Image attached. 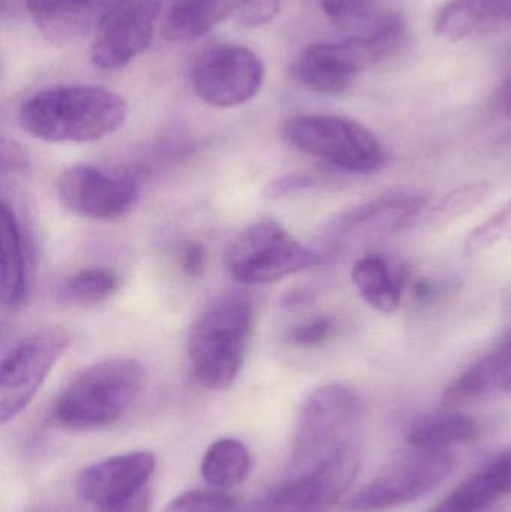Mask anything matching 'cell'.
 <instances>
[{
	"instance_id": "33",
	"label": "cell",
	"mask_w": 511,
	"mask_h": 512,
	"mask_svg": "<svg viewBox=\"0 0 511 512\" xmlns=\"http://www.w3.org/2000/svg\"><path fill=\"white\" fill-rule=\"evenodd\" d=\"M179 261L183 273L191 279H197L206 270V249L197 242L185 243Z\"/></svg>"
},
{
	"instance_id": "35",
	"label": "cell",
	"mask_w": 511,
	"mask_h": 512,
	"mask_svg": "<svg viewBox=\"0 0 511 512\" xmlns=\"http://www.w3.org/2000/svg\"><path fill=\"white\" fill-rule=\"evenodd\" d=\"M150 511V490L149 487L141 490L137 495L126 501L102 507L101 512H149Z\"/></svg>"
},
{
	"instance_id": "34",
	"label": "cell",
	"mask_w": 511,
	"mask_h": 512,
	"mask_svg": "<svg viewBox=\"0 0 511 512\" xmlns=\"http://www.w3.org/2000/svg\"><path fill=\"white\" fill-rule=\"evenodd\" d=\"M30 161L26 150L15 141H2V171L3 174L23 173L29 167Z\"/></svg>"
},
{
	"instance_id": "8",
	"label": "cell",
	"mask_w": 511,
	"mask_h": 512,
	"mask_svg": "<svg viewBox=\"0 0 511 512\" xmlns=\"http://www.w3.org/2000/svg\"><path fill=\"white\" fill-rule=\"evenodd\" d=\"M57 195L80 218L114 221L131 213L140 201V174L92 164L71 165L57 180Z\"/></svg>"
},
{
	"instance_id": "27",
	"label": "cell",
	"mask_w": 511,
	"mask_h": 512,
	"mask_svg": "<svg viewBox=\"0 0 511 512\" xmlns=\"http://www.w3.org/2000/svg\"><path fill=\"white\" fill-rule=\"evenodd\" d=\"M494 496L489 492L479 475L459 484L450 495H447L434 510L429 512H482L494 504Z\"/></svg>"
},
{
	"instance_id": "17",
	"label": "cell",
	"mask_w": 511,
	"mask_h": 512,
	"mask_svg": "<svg viewBox=\"0 0 511 512\" xmlns=\"http://www.w3.org/2000/svg\"><path fill=\"white\" fill-rule=\"evenodd\" d=\"M114 0H24L38 29L54 44H71L95 29Z\"/></svg>"
},
{
	"instance_id": "32",
	"label": "cell",
	"mask_w": 511,
	"mask_h": 512,
	"mask_svg": "<svg viewBox=\"0 0 511 512\" xmlns=\"http://www.w3.org/2000/svg\"><path fill=\"white\" fill-rule=\"evenodd\" d=\"M480 472L485 475L498 498L511 495V448L495 457Z\"/></svg>"
},
{
	"instance_id": "3",
	"label": "cell",
	"mask_w": 511,
	"mask_h": 512,
	"mask_svg": "<svg viewBox=\"0 0 511 512\" xmlns=\"http://www.w3.org/2000/svg\"><path fill=\"white\" fill-rule=\"evenodd\" d=\"M144 379L143 366L132 358L90 364L60 391L51 409V420L68 430L111 426L137 402Z\"/></svg>"
},
{
	"instance_id": "11",
	"label": "cell",
	"mask_w": 511,
	"mask_h": 512,
	"mask_svg": "<svg viewBox=\"0 0 511 512\" xmlns=\"http://www.w3.org/2000/svg\"><path fill=\"white\" fill-rule=\"evenodd\" d=\"M266 69L257 53L245 45L216 44L204 50L192 66V86L201 101L216 108L246 104L263 87Z\"/></svg>"
},
{
	"instance_id": "20",
	"label": "cell",
	"mask_w": 511,
	"mask_h": 512,
	"mask_svg": "<svg viewBox=\"0 0 511 512\" xmlns=\"http://www.w3.org/2000/svg\"><path fill=\"white\" fill-rule=\"evenodd\" d=\"M408 270L404 262L387 255H365L351 270V280L360 297L377 312H396L404 297Z\"/></svg>"
},
{
	"instance_id": "26",
	"label": "cell",
	"mask_w": 511,
	"mask_h": 512,
	"mask_svg": "<svg viewBox=\"0 0 511 512\" xmlns=\"http://www.w3.org/2000/svg\"><path fill=\"white\" fill-rule=\"evenodd\" d=\"M506 242H511V201L468 234L465 254L479 256Z\"/></svg>"
},
{
	"instance_id": "15",
	"label": "cell",
	"mask_w": 511,
	"mask_h": 512,
	"mask_svg": "<svg viewBox=\"0 0 511 512\" xmlns=\"http://www.w3.org/2000/svg\"><path fill=\"white\" fill-rule=\"evenodd\" d=\"M428 207V198L420 192H390L354 207L333 224L338 236L348 234H383L402 230L419 218Z\"/></svg>"
},
{
	"instance_id": "18",
	"label": "cell",
	"mask_w": 511,
	"mask_h": 512,
	"mask_svg": "<svg viewBox=\"0 0 511 512\" xmlns=\"http://www.w3.org/2000/svg\"><path fill=\"white\" fill-rule=\"evenodd\" d=\"M2 219V239H0V282H2V301L11 310L26 306L30 298L32 280H30V252L26 234L21 227L20 218L8 201H2L0 207Z\"/></svg>"
},
{
	"instance_id": "24",
	"label": "cell",
	"mask_w": 511,
	"mask_h": 512,
	"mask_svg": "<svg viewBox=\"0 0 511 512\" xmlns=\"http://www.w3.org/2000/svg\"><path fill=\"white\" fill-rule=\"evenodd\" d=\"M120 277L107 267H87L69 274L57 286V300L68 306L90 307L116 294Z\"/></svg>"
},
{
	"instance_id": "21",
	"label": "cell",
	"mask_w": 511,
	"mask_h": 512,
	"mask_svg": "<svg viewBox=\"0 0 511 512\" xmlns=\"http://www.w3.org/2000/svg\"><path fill=\"white\" fill-rule=\"evenodd\" d=\"M242 0H170L162 14L161 32L170 42L197 41L236 14Z\"/></svg>"
},
{
	"instance_id": "16",
	"label": "cell",
	"mask_w": 511,
	"mask_h": 512,
	"mask_svg": "<svg viewBox=\"0 0 511 512\" xmlns=\"http://www.w3.org/2000/svg\"><path fill=\"white\" fill-rule=\"evenodd\" d=\"M511 393V330L488 354L474 361L443 394V405L456 406Z\"/></svg>"
},
{
	"instance_id": "28",
	"label": "cell",
	"mask_w": 511,
	"mask_h": 512,
	"mask_svg": "<svg viewBox=\"0 0 511 512\" xmlns=\"http://www.w3.org/2000/svg\"><path fill=\"white\" fill-rule=\"evenodd\" d=\"M236 502L224 490H189L174 498L162 512H233Z\"/></svg>"
},
{
	"instance_id": "36",
	"label": "cell",
	"mask_w": 511,
	"mask_h": 512,
	"mask_svg": "<svg viewBox=\"0 0 511 512\" xmlns=\"http://www.w3.org/2000/svg\"><path fill=\"white\" fill-rule=\"evenodd\" d=\"M492 107L501 116L511 119V74L495 90L494 96H492Z\"/></svg>"
},
{
	"instance_id": "19",
	"label": "cell",
	"mask_w": 511,
	"mask_h": 512,
	"mask_svg": "<svg viewBox=\"0 0 511 512\" xmlns=\"http://www.w3.org/2000/svg\"><path fill=\"white\" fill-rule=\"evenodd\" d=\"M511 29V0H452L438 12L435 32L467 39Z\"/></svg>"
},
{
	"instance_id": "13",
	"label": "cell",
	"mask_w": 511,
	"mask_h": 512,
	"mask_svg": "<svg viewBox=\"0 0 511 512\" xmlns=\"http://www.w3.org/2000/svg\"><path fill=\"white\" fill-rule=\"evenodd\" d=\"M359 468V447L351 448L308 474L290 475L251 512H329L350 489Z\"/></svg>"
},
{
	"instance_id": "10",
	"label": "cell",
	"mask_w": 511,
	"mask_h": 512,
	"mask_svg": "<svg viewBox=\"0 0 511 512\" xmlns=\"http://www.w3.org/2000/svg\"><path fill=\"white\" fill-rule=\"evenodd\" d=\"M63 328H47L21 340L2 361L0 369V423L15 420L35 399L57 361L71 346Z\"/></svg>"
},
{
	"instance_id": "9",
	"label": "cell",
	"mask_w": 511,
	"mask_h": 512,
	"mask_svg": "<svg viewBox=\"0 0 511 512\" xmlns=\"http://www.w3.org/2000/svg\"><path fill=\"white\" fill-rule=\"evenodd\" d=\"M455 460L447 451L416 450L399 459L345 501L351 512H381L411 504L452 474Z\"/></svg>"
},
{
	"instance_id": "12",
	"label": "cell",
	"mask_w": 511,
	"mask_h": 512,
	"mask_svg": "<svg viewBox=\"0 0 511 512\" xmlns=\"http://www.w3.org/2000/svg\"><path fill=\"white\" fill-rule=\"evenodd\" d=\"M161 15V0H114L93 32V65L105 71L128 66L152 44Z\"/></svg>"
},
{
	"instance_id": "22",
	"label": "cell",
	"mask_w": 511,
	"mask_h": 512,
	"mask_svg": "<svg viewBox=\"0 0 511 512\" xmlns=\"http://www.w3.org/2000/svg\"><path fill=\"white\" fill-rule=\"evenodd\" d=\"M480 427L470 415L441 411L417 418L407 430V441L416 450L447 451L471 444L479 438Z\"/></svg>"
},
{
	"instance_id": "25",
	"label": "cell",
	"mask_w": 511,
	"mask_h": 512,
	"mask_svg": "<svg viewBox=\"0 0 511 512\" xmlns=\"http://www.w3.org/2000/svg\"><path fill=\"white\" fill-rule=\"evenodd\" d=\"M494 192L495 185L489 180L465 183L447 192L437 203L429 206L426 221L435 227L458 221L488 203Z\"/></svg>"
},
{
	"instance_id": "1",
	"label": "cell",
	"mask_w": 511,
	"mask_h": 512,
	"mask_svg": "<svg viewBox=\"0 0 511 512\" xmlns=\"http://www.w3.org/2000/svg\"><path fill=\"white\" fill-rule=\"evenodd\" d=\"M128 119L119 93L90 84H62L30 96L18 111V125L47 143H92L114 134Z\"/></svg>"
},
{
	"instance_id": "5",
	"label": "cell",
	"mask_w": 511,
	"mask_h": 512,
	"mask_svg": "<svg viewBox=\"0 0 511 512\" xmlns=\"http://www.w3.org/2000/svg\"><path fill=\"white\" fill-rule=\"evenodd\" d=\"M404 35L401 15H383L353 38L306 47L291 65V77L318 95H342L363 69L392 56L401 47Z\"/></svg>"
},
{
	"instance_id": "29",
	"label": "cell",
	"mask_w": 511,
	"mask_h": 512,
	"mask_svg": "<svg viewBox=\"0 0 511 512\" xmlns=\"http://www.w3.org/2000/svg\"><path fill=\"white\" fill-rule=\"evenodd\" d=\"M321 6L336 27L350 30L368 21L374 0H321Z\"/></svg>"
},
{
	"instance_id": "14",
	"label": "cell",
	"mask_w": 511,
	"mask_h": 512,
	"mask_svg": "<svg viewBox=\"0 0 511 512\" xmlns=\"http://www.w3.org/2000/svg\"><path fill=\"white\" fill-rule=\"evenodd\" d=\"M155 469L156 459L150 451L117 454L83 469L75 481V492L87 504L107 507L146 489Z\"/></svg>"
},
{
	"instance_id": "23",
	"label": "cell",
	"mask_w": 511,
	"mask_h": 512,
	"mask_svg": "<svg viewBox=\"0 0 511 512\" xmlns=\"http://www.w3.org/2000/svg\"><path fill=\"white\" fill-rule=\"evenodd\" d=\"M200 471L203 480L213 489H234L248 478L251 454L239 439L221 438L207 448Z\"/></svg>"
},
{
	"instance_id": "4",
	"label": "cell",
	"mask_w": 511,
	"mask_h": 512,
	"mask_svg": "<svg viewBox=\"0 0 511 512\" xmlns=\"http://www.w3.org/2000/svg\"><path fill=\"white\" fill-rule=\"evenodd\" d=\"M363 417L365 405L354 388L326 384L312 391L297 415L290 475L308 474L359 447Z\"/></svg>"
},
{
	"instance_id": "2",
	"label": "cell",
	"mask_w": 511,
	"mask_h": 512,
	"mask_svg": "<svg viewBox=\"0 0 511 512\" xmlns=\"http://www.w3.org/2000/svg\"><path fill=\"white\" fill-rule=\"evenodd\" d=\"M254 328V306L245 295L215 298L189 328L186 351L195 381L224 391L239 378Z\"/></svg>"
},
{
	"instance_id": "7",
	"label": "cell",
	"mask_w": 511,
	"mask_h": 512,
	"mask_svg": "<svg viewBox=\"0 0 511 512\" xmlns=\"http://www.w3.org/2000/svg\"><path fill=\"white\" fill-rule=\"evenodd\" d=\"M323 256L306 248L279 222L261 219L228 243L224 267L242 285H266L315 267Z\"/></svg>"
},
{
	"instance_id": "31",
	"label": "cell",
	"mask_w": 511,
	"mask_h": 512,
	"mask_svg": "<svg viewBox=\"0 0 511 512\" xmlns=\"http://www.w3.org/2000/svg\"><path fill=\"white\" fill-rule=\"evenodd\" d=\"M279 11L281 0H242L234 17L242 26L260 27L270 23Z\"/></svg>"
},
{
	"instance_id": "6",
	"label": "cell",
	"mask_w": 511,
	"mask_h": 512,
	"mask_svg": "<svg viewBox=\"0 0 511 512\" xmlns=\"http://www.w3.org/2000/svg\"><path fill=\"white\" fill-rule=\"evenodd\" d=\"M285 140L300 152L351 174H371L386 164L387 153L362 123L333 114H300L282 128Z\"/></svg>"
},
{
	"instance_id": "30",
	"label": "cell",
	"mask_w": 511,
	"mask_h": 512,
	"mask_svg": "<svg viewBox=\"0 0 511 512\" xmlns=\"http://www.w3.org/2000/svg\"><path fill=\"white\" fill-rule=\"evenodd\" d=\"M335 331V319L329 316H317L294 327L290 331V340L300 348H317L332 339Z\"/></svg>"
}]
</instances>
